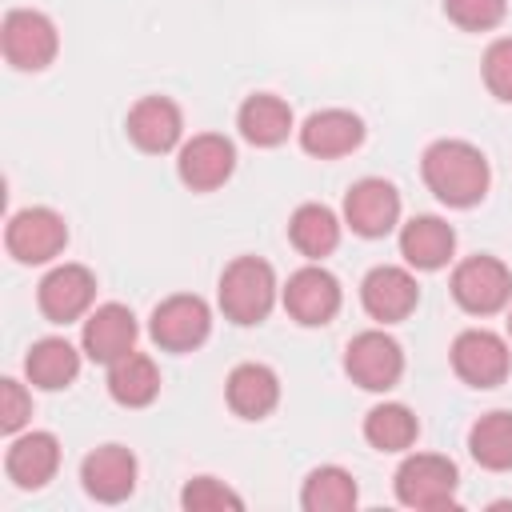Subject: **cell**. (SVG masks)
<instances>
[{
	"label": "cell",
	"instance_id": "cell-27",
	"mask_svg": "<svg viewBox=\"0 0 512 512\" xmlns=\"http://www.w3.org/2000/svg\"><path fill=\"white\" fill-rule=\"evenodd\" d=\"M468 452L488 472L512 468V412H488L468 432Z\"/></svg>",
	"mask_w": 512,
	"mask_h": 512
},
{
	"label": "cell",
	"instance_id": "cell-7",
	"mask_svg": "<svg viewBox=\"0 0 512 512\" xmlns=\"http://www.w3.org/2000/svg\"><path fill=\"white\" fill-rule=\"evenodd\" d=\"M344 372L364 392H388L404 376V352L388 332H360L344 348Z\"/></svg>",
	"mask_w": 512,
	"mask_h": 512
},
{
	"label": "cell",
	"instance_id": "cell-17",
	"mask_svg": "<svg viewBox=\"0 0 512 512\" xmlns=\"http://www.w3.org/2000/svg\"><path fill=\"white\" fill-rule=\"evenodd\" d=\"M136 344V316L124 304H100L88 312L84 332H80V348L88 360L96 364H116L120 356H128Z\"/></svg>",
	"mask_w": 512,
	"mask_h": 512
},
{
	"label": "cell",
	"instance_id": "cell-33",
	"mask_svg": "<svg viewBox=\"0 0 512 512\" xmlns=\"http://www.w3.org/2000/svg\"><path fill=\"white\" fill-rule=\"evenodd\" d=\"M508 336H512V312H508Z\"/></svg>",
	"mask_w": 512,
	"mask_h": 512
},
{
	"label": "cell",
	"instance_id": "cell-13",
	"mask_svg": "<svg viewBox=\"0 0 512 512\" xmlns=\"http://www.w3.org/2000/svg\"><path fill=\"white\" fill-rule=\"evenodd\" d=\"M236 168V148L228 136L220 132H200L192 140L180 144V156H176V172L180 180L192 188V192H212L220 188Z\"/></svg>",
	"mask_w": 512,
	"mask_h": 512
},
{
	"label": "cell",
	"instance_id": "cell-24",
	"mask_svg": "<svg viewBox=\"0 0 512 512\" xmlns=\"http://www.w3.org/2000/svg\"><path fill=\"white\" fill-rule=\"evenodd\" d=\"M156 392H160V372H156L152 356H144V352L132 348L128 356H120L116 364H108V396L116 404L144 408V404L156 400Z\"/></svg>",
	"mask_w": 512,
	"mask_h": 512
},
{
	"label": "cell",
	"instance_id": "cell-3",
	"mask_svg": "<svg viewBox=\"0 0 512 512\" xmlns=\"http://www.w3.org/2000/svg\"><path fill=\"white\" fill-rule=\"evenodd\" d=\"M456 484H460L456 464L436 452H416L396 468V500L420 512L456 508Z\"/></svg>",
	"mask_w": 512,
	"mask_h": 512
},
{
	"label": "cell",
	"instance_id": "cell-1",
	"mask_svg": "<svg viewBox=\"0 0 512 512\" xmlns=\"http://www.w3.org/2000/svg\"><path fill=\"white\" fill-rule=\"evenodd\" d=\"M424 184L428 192L448 204V208H472L484 200L488 184H492V168L484 160V152L468 140H436L424 148L420 160Z\"/></svg>",
	"mask_w": 512,
	"mask_h": 512
},
{
	"label": "cell",
	"instance_id": "cell-9",
	"mask_svg": "<svg viewBox=\"0 0 512 512\" xmlns=\"http://www.w3.org/2000/svg\"><path fill=\"white\" fill-rule=\"evenodd\" d=\"M452 368L472 388H496L508 380L512 356H508L504 336H496L488 328H468L452 340Z\"/></svg>",
	"mask_w": 512,
	"mask_h": 512
},
{
	"label": "cell",
	"instance_id": "cell-32",
	"mask_svg": "<svg viewBox=\"0 0 512 512\" xmlns=\"http://www.w3.org/2000/svg\"><path fill=\"white\" fill-rule=\"evenodd\" d=\"M28 416H32V396H28V388H24L20 380L4 376V380H0V428H4L8 436H16V432L28 424Z\"/></svg>",
	"mask_w": 512,
	"mask_h": 512
},
{
	"label": "cell",
	"instance_id": "cell-19",
	"mask_svg": "<svg viewBox=\"0 0 512 512\" xmlns=\"http://www.w3.org/2000/svg\"><path fill=\"white\" fill-rule=\"evenodd\" d=\"M60 468V440L52 432H24L4 452V472L16 488H44Z\"/></svg>",
	"mask_w": 512,
	"mask_h": 512
},
{
	"label": "cell",
	"instance_id": "cell-31",
	"mask_svg": "<svg viewBox=\"0 0 512 512\" xmlns=\"http://www.w3.org/2000/svg\"><path fill=\"white\" fill-rule=\"evenodd\" d=\"M480 72H484L488 92H492L496 100L512 104V36H500V40H492V44H488Z\"/></svg>",
	"mask_w": 512,
	"mask_h": 512
},
{
	"label": "cell",
	"instance_id": "cell-22",
	"mask_svg": "<svg viewBox=\"0 0 512 512\" xmlns=\"http://www.w3.org/2000/svg\"><path fill=\"white\" fill-rule=\"evenodd\" d=\"M236 128H240V136H244L248 144H256V148H276V144H284L288 132H292V108H288L280 96H272V92H256V96H248V100L240 104Z\"/></svg>",
	"mask_w": 512,
	"mask_h": 512
},
{
	"label": "cell",
	"instance_id": "cell-21",
	"mask_svg": "<svg viewBox=\"0 0 512 512\" xmlns=\"http://www.w3.org/2000/svg\"><path fill=\"white\" fill-rule=\"evenodd\" d=\"M228 408L244 420H264L280 404V380L268 364H236L224 384Z\"/></svg>",
	"mask_w": 512,
	"mask_h": 512
},
{
	"label": "cell",
	"instance_id": "cell-11",
	"mask_svg": "<svg viewBox=\"0 0 512 512\" xmlns=\"http://www.w3.org/2000/svg\"><path fill=\"white\" fill-rule=\"evenodd\" d=\"M284 312L304 328L328 324L340 312V280L320 264L292 272L284 284Z\"/></svg>",
	"mask_w": 512,
	"mask_h": 512
},
{
	"label": "cell",
	"instance_id": "cell-15",
	"mask_svg": "<svg viewBox=\"0 0 512 512\" xmlns=\"http://www.w3.org/2000/svg\"><path fill=\"white\" fill-rule=\"evenodd\" d=\"M80 484L100 504H120L136 488V456L124 444H100L80 464Z\"/></svg>",
	"mask_w": 512,
	"mask_h": 512
},
{
	"label": "cell",
	"instance_id": "cell-26",
	"mask_svg": "<svg viewBox=\"0 0 512 512\" xmlns=\"http://www.w3.org/2000/svg\"><path fill=\"white\" fill-rule=\"evenodd\" d=\"M356 500H360V492H356L352 472H344L336 464L312 468L304 488H300V508L304 512H348V508H356Z\"/></svg>",
	"mask_w": 512,
	"mask_h": 512
},
{
	"label": "cell",
	"instance_id": "cell-25",
	"mask_svg": "<svg viewBox=\"0 0 512 512\" xmlns=\"http://www.w3.org/2000/svg\"><path fill=\"white\" fill-rule=\"evenodd\" d=\"M288 240L300 256L308 260H324L328 252H336L340 244V220L328 204H300L288 220Z\"/></svg>",
	"mask_w": 512,
	"mask_h": 512
},
{
	"label": "cell",
	"instance_id": "cell-10",
	"mask_svg": "<svg viewBox=\"0 0 512 512\" xmlns=\"http://www.w3.org/2000/svg\"><path fill=\"white\" fill-rule=\"evenodd\" d=\"M396 220H400V192L388 180L364 176V180H356L348 188V196H344V224L356 236L380 240V236H388L396 228Z\"/></svg>",
	"mask_w": 512,
	"mask_h": 512
},
{
	"label": "cell",
	"instance_id": "cell-8",
	"mask_svg": "<svg viewBox=\"0 0 512 512\" xmlns=\"http://www.w3.org/2000/svg\"><path fill=\"white\" fill-rule=\"evenodd\" d=\"M8 256L20 264H48L68 244V224L52 208H20L4 228Z\"/></svg>",
	"mask_w": 512,
	"mask_h": 512
},
{
	"label": "cell",
	"instance_id": "cell-14",
	"mask_svg": "<svg viewBox=\"0 0 512 512\" xmlns=\"http://www.w3.org/2000/svg\"><path fill=\"white\" fill-rule=\"evenodd\" d=\"M360 304L372 320L380 324H400L412 316V308L420 304V288H416V276L408 268H396V264H380L364 276L360 284Z\"/></svg>",
	"mask_w": 512,
	"mask_h": 512
},
{
	"label": "cell",
	"instance_id": "cell-30",
	"mask_svg": "<svg viewBox=\"0 0 512 512\" xmlns=\"http://www.w3.org/2000/svg\"><path fill=\"white\" fill-rule=\"evenodd\" d=\"M508 0H444V16L464 32H488L504 20Z\"/></svg>",
	"mask_w": 512,
	"mask_h": 512
},
{
	"label": "cell",
	"instance_id": "cell-4",
	"mask_svg": "<svg viewBox=\"0 0 512 512\" xmlns=\"http://www.w3.org/2000/svg\"><path fill=\"white\" fill-rule=\"evenodd\" d=\"M0 44H4V60L20 72H40L56 60V48H60V36H56V24L36 12V8H12L4 16V28H0Z\"/></svg>",
	"mask_w": 512,
	"mask_h": 512
},
{
	"label": "cell",
	"instance_id": "cell-23",
	"mask_svg": "<svg viewBox=\"0 0 512 512\" xmlns=\"http://www.w3.org/2000/svg\"><path fill=\"white\" fill-rule=\"evenodd\" d=\"M24 372H28V384L44 388V392H60L76 380L80 372V352L64 340V336H44L28 348L24 356Z\"/></svg>",
	"mask_w": 512,
	"mask_h": 512
},
{
	"label": "cell",
	"instance_id": "cell-20",
	"mask_svg": "<svg viewBox=\"0 0 512 512\" xmlns=\"http://www.w3.org/2000/svg\"><path fill=\"white\" fill-rule=\"evenodd\" d=\"M452 252H456V232L440 216H412L400 228V256L420 272L444 268L452 260Z\"/></svg>",
	"mask_w": 512,
	"mask_h": 512
},
{
	"label": "cell",
	"instance_id": "cell-2",
	"mask_svg": "<svg viewBox=\"0 0 512 512\" xmlns=\"http://www.w3.org/2000/svg\"><path fill=\"white\" fill-rule=\"evenodd\" d=\"M220 312L248 328V324H260L272 304H276V272L268 260L260 256H236L224 272H220Z\"/></svg>",
	"mask_w": 512,
	"mask_h": 512
},
{
	"label": "cell",
	"instance_id": "cell-28",
	"mask_svg": "<svg viewBox=\"0 0 512 512\" xmlns=\"http://www.w3.org/2000/svg\"><path fill=\"white\" fill-rule=\"evenodd\" d=\"M420 436V420L404 404H376L364 416V440L380 452H404Z\"/></svg>",
	"mask_w": 512,
	"mask_h": 512
},
{
	"label": "cell",
	"instance_id": "cell-16",
	"mask_svg": "<svg viewBox=\"0 0 512 512\" xmlns=\"http://www.w3.org/2000/svg\"><path fill=\"white\" fill-rule=\"evenodd\" d=\"M124 128H128V140H132L140 152L160 156V152H172V148L180 144L184 116H180V108H176L168 96H144V100H136V104L128 108Z\"/></svg>",
	"mask_w": 512,
	"mask_h": 512
},
{
	"label": "cell",
	"instance_id": "cell-12",
	"mask_svg": "<svg viewBox=\"0 0 512 512\" xmlns=\"http://www.w3.org/2000/svg\"><path fill=\"white\" fill-rule=\"evenodd\" d=\"M96 300V276L84 264H56L40 288H36V304L52 324H72L80 320Z\"/></svg>",
	"mask_w": 512,
	"mask_h": 512
},
{
	"label": "cell",
	"instance_id": "cell-6",
	"mask_svg": "<svg viewBox=\"0 0 512 512\" xmlns=\"http://www.w3.org/2000/svg\"><path fill=\"white\" fill-rule=\"evenodd\" d=\"M148 332L152 340L164 348V352H192L208 340L212 332V312L200 296L192 292H176L168 300H160L152 308V320H148Z\"/></svg>",
	"mask_w": 512,
	"mask_h": 512
},
{
	"label": "cell",
	"instance_id": "cell-5",
	"mask_svg": "<svg viewBox=\"0 0 512 512\" xmlns=\"http://www.w3.org/2000/svg\"><path fill=\"white\" fill-rule=\"evenodd\" d=\"M452 300L472 316H492L512 300V272L496 256H468L452 272Z\"/></svg>",
	"mask_w": 512,
	"mask_h": 512
},
{
	"label": "cell",
	"instance_id": "cell-29",
	"mask_svg": "<svg viewBox=\"0 0 512 512\" xmlns=\"http://www.w3.org/2000/svg\"><path fill=\"white\" fill-rule=\"evenodd\" d=\"M180 504L188 512H240L244 508V500L216 476H192L180 492Z\"/></svg>",
	"mask_w": 512,
	"mask_h": 512
},
{
	"label": "cell",
	"instance_id": "cell-18",
	"mask_svg": "<svg viewBox=\"0 0 512 512\" xmlns=\"http://www.w3.org/2000/svg\"><path fill=\"white\" fill-rule=\"evenodd\" d=\"M364 144V120L356 112H344V108H324V112H312L304 124H300V148L316 160H336V156H348Z\"/></svg>",
	"mask_w": 512,
	"mask_h": 512
}]
</instances>
